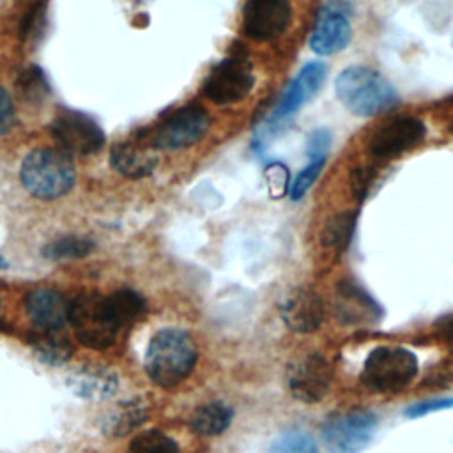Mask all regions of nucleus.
Masks as SVG:
<instances>
[{
	"label": "nucleus",
	"mask_w": 453,
	"mask_h": 453,
	"mask_svg": "<svg viewBox=\"0 0 453 453\" xmlns=\"http://www.w3.org/2000/svg\"><path fill=\"white\" fill-rule=\"evenodd\" d=\"M196 357V345L188 331L165 327L150 338L143 366L154 384L161 388H173L191 373Z\"/></svg>",
	"instance_id": "f257e3e1"
},
{
	"label": "nucleus",
	"mask_w": 453,
	"mask_h": 453,
	"mask_svg": "<svg viewBox=\"0 0 453 453\" xmlns=\"http://www.w3.org/2000/svg\"><path fill=\"white\" fill-rule=\"evenodd\" d=\"M340 103L356 117H372L398 104V94L375 69L365 65L345 67L334 80Z\"/></svg>",
	"instance_id": "f03ea898"
},
{
	"label": "nucleus",
	"mask_w": 453,
	"mask_h": 453,
	"mask_svg": "<svg viewBox=\"0 0 453 453\" xmlns=\"http://www.w3.org/2000/svg\"><path fill=\"white\" fill-rule=\"evenodd\" d=\"M23 188L39 200H55L71 191L76 180L71 154L62 149L39 147L30 150L19 170Z\"/></svg>",
	"instance_id": "7ed1b4c3"
},
{
	"label": "nucleus",
	"mask_w": 453,
	"mask_h": 453,
	"mask_svg": "<svg viewBox=\"0 0 453 453\" xmlns=\"http://www.w3.org/2000/svg\"><path fill=\"white\" fill-rule=\"evenodd\" d=\"M419 368L418 357L405 347L384 345L373 349L365 359L361 382L373 393L393 395L405 389Z\"/></svg>",
	"instance_id": "20e7f679"
},
{
	"label": "nucleus",
	"mask_w": 453,
	"mask_h": 453,
	"mask_svg": "<svg viewBox=\"0 0 453 453\" xmlns=\"http://www.w3.org/2000/svg\"><path fill=\"white\" fill-rule=\"evenodd\" d=\"M69 324L80 343L94 350L111 347L120 333L108 308L106 296L101 294H81L71 301Z\"/></svg>",
	"instance_id": "39448f33"
},
{
	"label": "nucleus",
	"mask_w": 453,
	"mask_h": 453,
	"mask_svg": "<svg viewBox=\"0 0 453 453\" xmlns=\"http://www.w3.org/2000/svg\"><path fill=\"white\" fill-rule=\"evenodd\" d=\"M207 131V110L198 104H188L166 115L156 127L142 131L138 138L154 150H179L200 142Z\"/></svg>",
	"instance_id": "423d86ee"
},
{
	"label": "nucleus",
	"mask_w": 453,
	"mask_h": 453,
	"mask_svg": "<svg viewBox=\"0 0 453 453\" xmlns=\"http://www.w3.org/2000/svg\"><path fill=\"white\" fill-rule=\"evenodd\" d=\"M255 83L253 67L246 51L228 55L212 67L203 81V94L218 104H228L246 97Z\"/></svg>",
	"instance_id": "0eeeda50"
},
{
	"label": "nucleus",
	"mask_w": 453,
	"mask_h": 453,
	"mask_svg": "<svg viewBox=\"0 0 453 453\" xmlns=\"http://www.w3.org/2000/svg\"><path fill=\"white\" fill-rule=\"evenodd\" d=\"M333 382V368L319 352H306L287 366V386L292 396L304 403H317L326 398Z\"/></svg>",
	"instance_id": "6e6552de"
},
{
	"label": "nucleus",
	"mask_w": 453,
	"mask_h": 453,
	"mask_svg": "<svg viewBox=\"0 0 453 453\" xmlns=\"http://www.w3.org/2000/svg\"><path fill=\"white\" fill-rule=\"evenodd\" d=\"M50 133L67 154L88 156L104 143V133L99 124L80 111H60L50 124Z\"/></svg>",
	"instance_id": "1a4fd4ad"
},
{
	"label": "nucleus",
	"mask_w": 453,
	"mask_h": 453,
	"mask_svg": "<svg viewBox=\"0 0 453 453\" xmlns=\"http://www.w3.org/2000/svg\"><path fill=\"white\" fill-rule=\"evenodd\" d=\"M377 428V416L356 411L326 423L320 439L329 453H359L365 449Z\"/></svg>",
	"instance_id": "9d476101"
},
{
	"label": "nucleus",
	"mask_w": 453,
	"mask_h": 453,
	"mask_svg": "<svg viewBox=\"0 0 453 453\" xmlns=\"http://www.w3.org/2000/svg\"><path fill=\"white\" fill-rule=\"evenodd\" d=\"M292 19L287 0H246L242 7V32L255 41H271L281 35Z\"/></svg>",
	"instance_id": "9b49d317"
},
{
	"label": "nucleus",
	"mask_w": 453,
	"mask_h": 453,
	"mask_svg": "<svg viewBox=\"0 0 453 453\" xmlns=\"http://www.w3.org/2000/svg\"><path fill=\"white\" fill-rule=\"evenodd\" d=\"M425 124L418 117H395L380 124L370 136L368 149L375 157H396L425 138Z\"/></svg>",
	"instance_id": "f8f14e48"
},
{
	"label": "nucleus",
	"mask_w": 453,
	"mask_h": 453,
	"mask_svg": "<svg viewBox=\"0 0 453 453\" xmlns=\"http://www.w3.org/2000/svg\"><path fill=\"white\" fill-rule=\"evenodd\" d=\"M327 76V65L320 60H311L301 67V71L292 78V81L283 90L280 103L276 104L269 122L274 127L294 115L306 101H310L322 87Z\"/></svg>",
	"instance_id": "ddd939ff"
},
{
	"label": "nucleus",
	"mask_w": 453,
	"mask_h": 453,
	"mask_svg": "<svg viewBox=\"0 0 453 453\" xmlns=\"http://www.w3.org/2000/svg\"><path fill=\"white\" fill-rule=\"evenodd\" d=\"M350 37L352 27L347 14L336 5H324L310 35V48L320 57L334 55L347 48Z\"/></svg>",
	"instance_id": "4468645a"
},
{
	"label": "nucleus",
	"mask_w": 453,
	"mask_h": 453,
	"mask_svg": "<svg viewBox=\"0 0 453 453\" xmlns=\"http://www.w3.org/2000/svg\"><path fill=\"white\" fill-rule=\"evenodd\" d=\"M25 311L41 331H62L69 322V301L51 288L30 290L25 296Z\"/></svg>",
	"instance_id": "2eb2a0df"
},
{
	"label": "nucleus",
	"mask_w": 453,
	"mask_h": 453,
	"mask_svg": "<svg viewBox=\"0 0 453 453\" xmlns=\"http://www.w3.org/2000/svg\"><path fill=\"white\" fill-rule=\"evenodd\" d=\"M281 319L290 331L313 333L324 319V304L320 296L310 288H297L281 304Z\"/></svg>",
	"instance_id": "dca6fc26"
},
{
	"label": "nucleus",
	"mask_w": 453,
	"mask_h": 453,
	"mask_svg": "<svg viewBox=\"0 0 453 453\" xmlns=\"http://www.w3.org/2000/svg\"><path fill=\"white\" fill-rule=\"evenodd\" d=\"M119 375L115 370L101 365L76 366L67 375V386L73 393L85 400H106L119 389Z\"/></svg>",
	"instance_id": "f3484780"
},
{
	"label": "nucleus",
	"mask_w": 453,
	"mask_h": 453,
	"mask_svg": "<svg viewBox=\"0 0 453 453\" xmlns=\"http://www.w3.org/2000/svg\"><path fill=\"white\" fill-rule=\"evenodd\" d=\"M110 165L117 173L127 179H142L156 170L157 156L154 154V149H150L140 138L127 140L111 147Z\"/></svg>",
	"instance_id": "a211bd4d"
},
{
	"label": "nucleus",
	"mask_w": 453,
	"mask_h": 453,
	"mask_svg": "<svg viewBox=\"0 0 453 453\" xmlns=\"http://www.w3.org/2000/svg\"><path fill=\"white\" fill-rule=\"evenodd\" d=\"M234 418V411L221 402H209L196 407L189 418L193 432L203 437H214L223 434Z\"/></svg>",
	"instance_id": "6ab92c4d"
},
{
	"label": "nucleus",
	"mask_w": 453,
	"mask_h": 453,
	"mask_svg": "<svg viewBox=\"0 0 453 453\" xmlns=\"http://www.w3.org/2000/svg\"><path fill=\"white\" fill-rule=\"evenodd\" d=\"M106 303L120 329L133 326L147 311L145 299L131 288H120L106 296Z\"/></svg>",
	"instance_id": "aec40b11"
},
{
	"label": "nucleus",
	"mask_w": 453,
	"mask_h": 453,
	"mask_svg": "<svg viewBox=\"0 0 453 453\" xmlns=\"http://www.w3.org/2000/svg\"><path fill=\"white\" fill-rule=\"evenodd\" d=\"M62 331H41L34 333L30 336V345L35 352V356L51 366L64 365L71 357V345L65 340V336L60 334Z\"/></svg>",
	"instance_id": "412c9836"
},
{
	"label": "nucleus",
	"mask_w": 453,
	"mask_h": 453,
	"mask_svg": "<svg viewBox=\"0 0 453 453\" xmlns=\"http://www.w3.org/2000/svg\"><path fill=\"white\" fill-rule=\"evenodd\" d=\"M147 419V407L142 400H129L120 403L108 419L111 435H126Z\"/></svg>",
	"instance_id": "4be33fe9"
},
{
	"label": "nucleus",
	"mask_w": 453,
	"mask_h": 453,
	"mask_svg": "<svg viewBox=\"0 0 453 453\" xmlns=\"http://www.w3.org/2000/svg\"><path fill=\"white\" fill-rule=\"evenodd\" d=\"M94 250V242L87 237L78 235H65L51 241L44 246L42 255L51 260H71V258H83Z\"/></svg>",
	"instance_id": "5701e85b"
},
{
	"label": "nucleus",
	"mask_w": 453,
	"mask_h": 453,
	"mask_svg": "<svg viewBox=\"0 0 453 453\" xmlns=\"http://www.w3.org/2000/svg\"><path fill=\"white\" fill-rule=\"evenodd\" d=\"M127 453H180V448L161 430H145L129 442Z\"/></svg>",
	"instance_id": "b1692460"
},
{
	"label": "nucleus",
	"mask_w": 453,
	"mask_h": 453,
	"mask_svg": "<svg viewBox=\"0 0 453 453\" xmlns=\"http://www.w3.org/2000/svg\"><path fill=\"white\" fill-rule=\"evenodd\" d=\"M16 85H18L19 96L27 103H41V101H44V97L50 92V85H48V81L44 78V73L39 67H35V65L27 67L19 74Z\"/></svg>",
	"instance_id": "393cba45"
},
{
	"label": "nucleus",
	"mask_w": 453,
	"mask_h": 453,
	"mask_svg": "<svg viewBox=\"0 0 453 453\" xmlns=\"http://www.w3.org/2000/svg\"><path fill=\"white\" fill-rule=\"evenodd\" d=\"M269 453H319V449L310 434L288 430L273 441Z\"/></svg>",
	"instance_id": "a878e982"
},
{
	"label": "nucleus",
	"mask_w": 453,
	"mask_h": 453,
	"mask_svg": "<svg viewBox=\"0 0 453 453\" xmlns=\"http://www.w3.org/2000/svg\"><path fill=\"white\" fill-rule=\"evenodd\" d=\"M354 226V218L350 214H338L331 218L322 232V242L326 246H340L349 242V235Z\"/></svg>",
	"instance_id": "bb28decb"
},
{
	"label": "nucleus",
	"mask_w": 453,
	"mask_h": 453,
	"mask_svg": "<svg viewBox=\"0 0 453 453\" xmlns=\"http://www.w3.org/2000/svg\"><path fill=\"white\" fill-rule=\"evenodd\" d=\"M324 163H326V159L310 161V163L296 175V179L290 182V188H288V196H290L292 200L297 202V200H301V198L310 191V188L313 186V182L319 179Z\"/></svg>",
	"instance_id": "cd10ccee"
},
{
	"label": "nucleus",
	"mask_w": 453,
	"mask_h": 453,
	"mask_svg": "<svg viewBox=\"0 0 453 453\" xmlns=\"http://www.w3.org/2000/svg\"><path fill=\"white\" fill-rule=\"evenodd\" d=\"M264 177L267 182L269 195L273 198H281V196L288 195L290 173H288V168L281 161H271L269 165H265Z\"/></svg>",
	"instance_id": "c85d7f7f"
},
{
	"label": "nucleus",
	"mask_w": 453,
	"mask_h": 453,
	"mask_svg": "<svg viewBox=\"0 0 453 453\" xmlns=\"http://www.w3.org/2000/svg\"><path fill=\"white\" fill-rule=\"evenodd\" d=\"M331 147V133L327 129H315L306 142V156L310 161L326 159L327 150Z\"/></svg>",
	"instance_id": "c756f323"
},
{
	"label": "nucleus",
	"mask_w": 453,
	"mask_h": 453,
	"mask_svg": "<svg viewBox=\"0 0 453 453\" xmlns=\"http://www.w3.org/2000/svg\"><path fill=\"white\" fill-rule=\"evenodd\" d=\"M451 407H453V398H434V400H425V402L409 405L405 409V416L407 418H421L430 412H437V411H444V409H451Z\"/></svg>",
	"instance_id": "7c9ffc66"
},
{
	"label": "nucleus",
	"mask_w": 453,
	"mask_h": 453,
	"mask_svg": "<svg viewBox=\"0 0 453 453\" xmlns=\"http://www.w3.org/2000/svg\"><path fill=\"white\" fill-rule=\"evenodd\" d=\"M16 124V111L9 92L0 87V134H7Z\"/></svg>",
	"instance_id": "2f4dec72"
},
{
	"label": "nucleus",
	"mask_w": 453,
	"mask_h": 453,
	"mask_svg": "<svg viewBox=\"0 0 453 453\" xmlns=\"http://www.w3.org/2000/svg\"><path fill=\"white\" fill-rule=\"evenodd\" d=\"M370 182V175L366 173V168H356V172L352 173V191L357 196H363L366 188Z\"/></svg>",
	"instance_id": "473e14b6"
},
{
	"label": "nucleus",
	"mask_w": 453,
	"mask_h": 453,
	"mask_svg": "<svg viewBox=\"0 0 453 453\" xmlns=\"http://www.w3.org/2000/svg\"><path fill=\"white\" fill-rule=\"evenodd\" d=\"M5 269H9V262H7V258L0 253V271H5Z\"/></svg>",
	"instance_id": "72a5a7b5"
},
{
	"label": "nucleus",
	"mask_w": 453,
	"mask_h": 453,
	"mask_svg": "<svg viewBox=\"0 0 453 453\" xmlns=\"http://www.w3.org/2000/svg\"><path fill=\"white\" fill-rule=\"evenodd\" d=\"M448 338H449V349H451V354H453V324L448 327Z\"/></svg>",
	"instance_id": "f704fd0d"
}]
</instances>
